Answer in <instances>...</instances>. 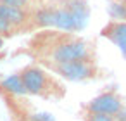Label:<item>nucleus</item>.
<instances>
[{
	"mask_svg": "<svg viewBox=\"0 0 126 121\" xmlns=\"http://www.w3.org/2000/svg\"><path fill=\"white\" fill-rule=\"evenodd\" d=\"M28 55L35 62L52 61H97L95 43L79 36L78 33L61 31L54 28H43L33 31L24 49L17 50L16 55Z\"/></svg>",
	"mask_w": 126,
	"mask_h": 121,
	"instance_id": "f257e3e1",
	"label": "nucleus"
},
{
	"mask_svg": "<svg viewBox=\"0 0 126 121\" xmlns=\"http://www.w3.org/2000/svg\"><path fill=\"white\" fill-rule=\"evenodd\" d=\"M90 7L86 0H57L38 4L33 9V28H54L69 33H79L88 24Z\"/></svg>",
	"mask_w": 126,
	"mask_h": 121,
	"instance_id": "f03ea898",
	"label": "nucleus"
},
{
	"mask_svg": "<svg viewBox=\"0 0 126 121\" xmlns=\"http://www.w3.org/2000/svg\"><path fill=\"white\" fill-rule=\"evenodd\" d=\"M17 73L23 80L26 95L43 100H61L66 97V85L61 81V78H57L36 62L26 64Z\"/></svg>",
	"mask_w": 126,
	"mask_h": 121,
	"instance_id": "7ed1b4c3",
	"label": "nucleus"
},
{
	"mask_svg": "<svg viewBox=\"0 0 126 121\" xmlns=\"http://www.w3.org/2000/svg\"><path fill=\"white\" fill-rule=\"evenodd\" d=\"M52 74H55L61 80L83 83V81H93L100 76V68L97 61H66V62H52V61H42L36 62Z\"/></svg>",
	"mask_w": 126,
	"mask_h": 121,
	"instance_id": "20e7f679",
	"label": "nucleus"
},
{
	"mask_svg": "<svg viewBox=\"0 0 126 121\" xmlns=\"http://www.w3.org/2000/svg\"><path fill=\"white\" fill-rule=\"evenodd\" d=\"M123 107H124L123 97L116 90H105L95 95L92 100H88L83 109L88 112H97V114H105V116L114 118Z\"/></svg>",
	"mask_w": 126,
	"mask_h": 121,
	"instance_id": "39448f33",
	"label": "nucleus"
},
{
	"mask_svg": "<svg viewBox=\"0 0 126 121\" xmlns=\"http://www.w3.org/2000/svg\"><path fill=\"white\" fill-rule=\"evenodd\" d=\"M100 36L114 43L126 59V21H114V19L107 21L100 30Z\"/></svg>",
	"mask_w": 126,
	"mask_h": 121,
	"instance_id": "423d86ee",
	"label": "nucleus"
},
{
	"mask_svg": "<svg viewBox=\"0 0 126 121\" xmlns=\"http://www.w3.org/2000/svg\"><path fill=\"white\" fill-rule=\"evenodd\" d=\"M0 88L5 90L11 95H16V97H24L26 95V90H24V85H23V80H21L19 73H14V74L4 78L0 81Z\"/></svg>",
	"mask_w": 126,
	"mask_h": 121,
	"instance_id": "0eeeda50",
	"label": "nucleus"
},
{
	"mask_svg": "<svg viewBox=\"0 0 126 121\" xmlns=\"http://www.w3.org/2000/svg\"><path fill=\"white\" fill-rule=\"evenodd\" d=\"M109 14L114 21H126V5L123 2H110Z\"/></svg>",
	"mask_w": 126,
	"mask_h": 121,
	"instance_id": "6e6552de",
	"label": "nucleus"
},
{
	"mask_svg": "<svg viewBox=\"0 0 126 121\" xmlns=\"http://www.w3.org/2000/svg\"><path fill=\"white\" fill-rule=\"evenodd\" d=\"M0 4L9 7H17V9H35L38 5L35 0H0Z\"/></svg>",
	"mask_w": 126,
	"mask_h": 121,
	"instance_id": "1a4fd4ad",
	"label": "nucleus"
},
{
	"mask_svg": "<svg viewBox=\"0 0 126 121\" xmlns=\"http://www.w3.org/2000/svg\"><path fill=\"white\" fill-rule=\"evenodd\" d=\"M14 35H19L17 30H16L9 21H5L2 16H0V36H2V38H11V36H14Z\"/></svg>",
	"mask_w": 126,
	"mask_h": 121,
	"instance_id": "9d476101",
	"label": "nucleus"
},
{
	"mask_svg": "<svg viewBox=\"0 0 126 121\" xmlns=\"http://www.w3.org/2000/svg\"><path fill=\"white\" fill-rule=\"evenodd\" d=\"M83 121H114V118H112V116H105V114H97V112H88V111H85Z\"/></svg>",
	"mask_w": 126,
	"mask_h": 121,
	"instance_id": "9b49d317",
	"label": "nucleus"
},
{
	"mask_svg": "<svg viewBox=\"0 0 126 121\" xmlns=\"http://www.w3.org/2000/svg\"><path fill=\"white\" fill-rule=\"evenodd\" d=\"M114 121H126V107H123V109L114 116Z\"/></svg>",
	"mask_w": 126,
	"mask_h": 121,
	"instance_id": "f8f14e48",
	"label": "nucleus"
},
{
	"mask_svg": "<svg viewBox=\"0 0 126 121\" xmlns=\"http://www.w3.org/2000/svg\"><path fill=\"white\" fill-rule=\"evenodd\" d=\"M4 43H5V38H2V36H0V50H2V47H4Z\"/></svg>",
	"mask_w": 126,
	"mask_h": 121,
	"instance_id": "ddd939ff",
	"label": "nucleus"
},
{
	"mask_svg": "<svg viewBox=\"0 0 126 121\" xmlns=\"http://www.w3.org/2000/svg\"><path fill=\"white\" fill-rule=\"evenodd\" d=\"M121 2H123V4H124V5H126V0H121Z\"/></svg>",
	"mask_w": 126,
	"mask_h": 121,
	"instance_id": "4468645a",
	"label": "nucleus"
}]
</instances>
